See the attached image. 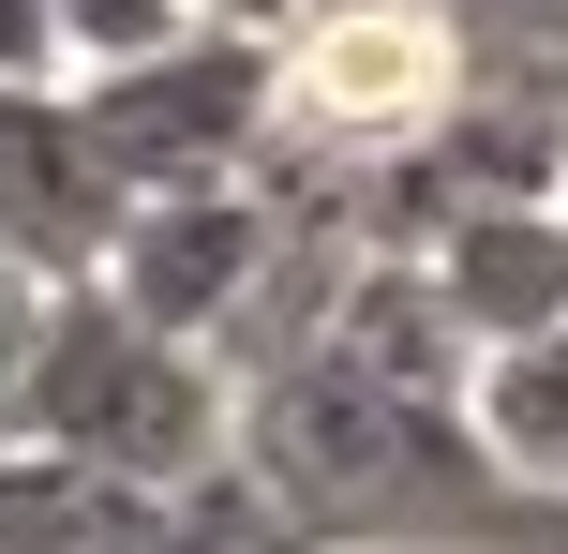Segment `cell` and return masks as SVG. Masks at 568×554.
Masks as SVG:
<instances>
[{"label":"cell","mask_w":568,"mask_h":554,"mask_svg":"<svg viewBox=\"0 0 568 554\" xmlns=\"http://www.w3.org/2000/svg\"><path fill=\"white\" fill-rule=\"evenodd\" d=\"M225 465L284 510L300 554H568V510L494 465L464 390H404L314 345L240 375Z\"/></svg>","instance_id":"cell-1"},{"label":"cell","mask_w":568,"mask_h":554,"mask_svg":"<svg viewBox=\"0 0 568 554\" xmlns=\"http://www.w3.org/2000/svg\"><path fill=\"white\" fill-rule=\"evenodd\" d=\"M16 435L60 450L75 480H105V495H195L210 465H225L240 435V375L210 345H180V330L120 315L105 285H45L30 300V375H16Z\"/></svg>","instance_id":"cell-2"},{"label":"cell","mask_w":568,"mask_h":554,"mask_svg":"<svg viewBox=\"0 0 568 554\" xmlns=\"http://www.w3.org/2000/svg\"><path fill=\"white\" fill-rule=\"evenodd\" d=\"M464 46L419 0H300L270 30V165H389L449 120Z\"/></svg>","instance_id":"cell-3"},{"label":"cell","mask_w":568,"mask_h":554,"mask_svg":"<svg viewBox=\"0 0 568 554\" xmlns=\"http://www.w3.org/2000/svg\"><path fill=\"white\" fill-rule=\"evenodd\" d=\"M75 135L120 195H195V180H255L270 165V30H180V46L120 60V75H60Z\"/></svg>","instance_id":"cell-4"},{"label":"cell","mask_w":568,"mask_h":554,"mask_svg":"<svg viewBox=\"0 0 568 554\" xmlns=\"http://www.w3.org/2000/svg\"><path fill=\"white\" fill-rule=\"evenodd\" d=\"M270 240H284L270 165L255 180H195V195H120V240H105L90 285H105L120 315H150V330H180V345L225 360V330L255 315V285H270Z\"/></svg>","instance_id":"cell-5"},{"label":"cell","mask_w":568,"mask_h":554,"mask_svg":"<svg viewBox=\"0 0 568 554\" xmlns=\"http://www.w3.org/2000/svg\"><path fill=\"white\" fill-rule=\"evenodd\" d=\"M105 240H120V180L90 165L75 90H16V75H0V270H30V285H90Z\"/></svg>","instance_id":"cell-6"},{"label":"cell","mask_w":568,"mask_h":554,"mask_svg":"<svg viewBox=\"0 0 568 554\" xmlns=\"http://www.w3.org/2000/svg\"><path fill=\"white\" fill-rule=\"evenodd\" d=\"M419 285H434V315H449L464 360L539 345V330H568V210H554V195L449 210V225L419 240Z\"/></svg>","instance_id":"cell-7"},{"label":"cell","mask_w":568,"mask_h":554,"mask_svg":"<svg viewBox=\"0 0 568 554\" xmlns=\"http://www.w3.org/2000/svg\"><path fill=\"white\" fill-rule=\"evenodd\" d=\"M464 420L494 435V465H509V480H539V495L568 510V330L494 345L479 375H464Z\"/></svg>","instance_id":"cell-8"},{"label":"cell","mask_w":568,"mask_h":554,"mask_svg":"<svg viewBox=\"0 0 568 554\" xmlns=\"http://www.w3.org/2000/svg\"><path fill=\"white\" fill-rule=\"evenodd\" d=\"M135 525V495H105V480H75L60 450H0V554H105Z\"/></svg>","instance_id":"cell-9"},{"label":"cell","mask_w":568,"mask_h":554,"mask_svg":"<svg viewBox=\"0 0 568 554\" xmlns=\"http://www.w3.org/2000/svg\"><path fill=\"white\" fill-rule=\"evenodd\" d=\"M105 554H300V540H284V510H270L240 465H210L195 495H150Z\"/></svg>","instance_id":"cell-10"},{"label":"cell","mask_w":568,"mask_h":554,"mask_svg":"<svg viewBox=\"0 0 568 554\" xmlns=\"http://www.w3.org/2000/svg\"><path fill=\"white\" fill-rule=\"evenodd\" d=\"M45 30H60V75H120V60L180 46L195 0H45Z\"/></svg>","instance_id":"cell-11"},{"label":"cell","mask_w":568,"mask_h":554,"mask_svg":"<svg viewBox=\"0 0 568 554\" xmlns=\"http://www.w3.org/2000/svg\"><path fill=\"white\" fill-rule=\"evenodd\" d=\"M464 60H568V0H419Z\"/></svg>","instance_id":"cell-12"},{"label":"cell","mask_w":568,"mask_h":554,"mask_svg":"<svg viewBox=\"0 0 568 554\" xmlns=\"http://www.w3.org/2000/svg\"><path fill=\"white\" fill-rule=\"evenodd\" d=\"M0 75H16V90H60V30H45V0H0Z\"/></svg>","instance_id":"cell-13"},{"label":"cell","mask_w":568,"mask_h":554,"mask_svg":"<svg viewBox=\"0 0 568 554\" xmlns=\"http://www.w3.org/2000/svg\"><path fill=\"white\" fill-rule=\"evenodd\" d=\"M30 270H0V450H16V375H30Z\"/></svg>","instance_id":"cell-14"},{"label":"cell","mask_w":568,"mask_h":554,"mask_svg":"<svg viewBox=\"0 0 568 554\" xmlns=\"http://www.w3.org/2000/svg\"><path fill=\"white\" fill-rule=\"evenodd\" d=\"M195 16H210V30H284L300 0H195Z\"/></svg>","instance_id":"cell-15"},{"label":"cell","mask_w":568,"mask_h":554,"mask_svg":"<svg viewBox=\"0 0 568 554\" xmlns=\"http://www.w3.org/2000/svg\"><path fill=\"white\" fill-rule=\"evenodd\" d=\"M554 210H568V195H554Z\"/></svg>","instance_id":"cell-16"}]
</instances>
